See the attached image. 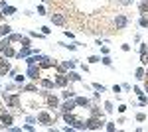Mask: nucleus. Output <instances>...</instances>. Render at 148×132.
Segmentation results:
<instances>
[{"label": "nucleus", "instance_id": "nucleus-7", "mask_svg": "<svg viewBox=\"0 0 148 132\" xmlns=\"http://www.w3.org/2000/svg\"><path fill=\"white\" fill-rule=\"evenodd\" d=\"M51 22L56 24V26H65V16H61V14H51Z\"/></svg>", "mask_w": 148, "mask_h": 132}, {"label": "nucleus", "instance_id": "nucleus-21", "mask_svg": "<svg viewBox=\"0 0 148 132\" xmlns=\"http://www.w3.org/2000/svg\"><path fill=\"white\" fill-rule=\"evenodd\" d=\"M105 110H107V112H113V103H111V101L105 103Z\"/></svg>", "mask_w": 148, "mask_h": 132}, {"label": "nucleus", "instance_id": "nucleus-19", "mask_svg": "<svg viewBox=\"0 0 148 132\" xmlns=\"http://www.w3.org/2000/svg\"><path fill=\"white\" fill-rule=\"evenodd\" d=\"M61 47H67V49H71V51H75L77 49V44H59Z\"/></svg>", "mask_w": 148, "mask_h": 132}, {"label": "nucleus", "instance_id": "nucleus-8", "mask_svg": "<svg viewBox=\"0 0 148 132\" xmlns=\"http://www.w3.org/2000/svg\"><path fill=\"white\" fill-rule=\"evenodd\" d=\"M75 103H77V107H91V101L87 97H75Z\"/></svg>", "mask_w": 148, "mask_h": 132}, {"label": "nucleus", "instance_id": "nucleus-15", "mask_svg": "<svg viewBox=\"0 0 148 132\" xmlns=\"http://www.w3.org/2000/svg\"><path fill=\"white\" fill-rule=\"evenodd\" d=\"M134 75H136V79H146V71L142 67H138L136 71H134Z\"/></svg>", "mask_w": 148, "mask_h": 132}, {"label": "nucleus", "instance_id": "nucleus-12", "mask_svg": "<svg viewBox=\"0 0 148 132\" xmlns=\"http://www.w3.org/2000/svg\"><path fill=\"white\" fill-rule=\"evenodd\" d=\"M42 87H46V89L56 87V81H51V79H42Z\"/></svg>", "mask_w": 148, "mask_h": 132}, {"label": "nucleus", "instance_id": "nucleus-24", "mask_svg": "<svg viewBox=\"0 0 148 132\" xmlns=\"http://www.w3.org/2000/svg\"><path fill=\"white\" fill-rule=\"evenodd\" d=\"M93 89H95V91H101V93L105 91V87H103L101 83H93Z\"/></svg>", "mask_w": 148, "mask_h": 132}, {"label": "nucleus", "instance_id": "nucleus-4", "mask_svg": "<svg viewBox=\"0 0 148 132\" xmlns=\"http://www.w3.org/2000/svg\"><path fill=\"white\" fill-rule=\"evenodd\" d=\"M77 109V103H75V99H65V103L61 105V112H73V110Z\"/></svg>", "mask_w": 148, "mask_h": 132}, {"label": "nucleus", "instance_id": "nucleus-6", "mask_svg": "<svg viewBox=\"0 0 148 132\" xmlns=\"http://www.w3.org/2000/svg\"><path fill=\"white\" fill-rule=\"evenodd\" d=\"M69 83V77L65 75V73H59L57 75V79H56V87H65Z\"/></svg>", "mask_w": 148, "mask_h": 132}, {"label": "nucleus", "instance_id": "nucleus-25", "mask_svg": "<svg viewBox=\"0 0 148 132\" xmlns=\"http://www.w3.org/2000/svg\"><path fill=\"white\" fill-rule=\"evenodd\" d=\"M136 120H138V122L146 120V114H144V112H138V114H136Z\"/></svg>", "mask_w": 148, "mask_h": 132}, {"label": "nucleus", "instance_id": "nucleus-14", "mask_svg": "<svg viewBox=\"0 0 148 132\" xmlns=\"http://www.w3.org/2000/svg\"><path fill=\"white\" fill-rule=\"evenodd\" d=\"M61 97H63V99H73V97H75V91H71V89H65V91L61 93Z\"/></svg>", "mask_w": 148, "mask_h": 132}, {"label": "nucleus", "instance_id": "nucleus-3", "mask_svg": "<svg viewBox=\"0 0 148 132\" xmlns=\"http://www.w3.org/2000/svg\"><path fill=\"white\" fill-rule=\"evenodd\" d=\"M26 75L32 79V81H38V79H40V65H28Z\"/></svg>", "mask_w": 148, "mask_h": 132}, {"label": "nucleus", "instance_id": "nucleus-36", "mask_svg": "<svg viewBox=\"0 0 148 132\" xmlns=\"http://www.w3.org/2000/svg\"><path fill=\"white\" fill-rule=\"evenodd\" d=\"M121 4H125V6H128V4H132V0H121Z\"/></svg>", "mask_w": 148, "mask_h": 132}, {"label": "nucleus", "instance_id": "nucleus-27", "mask_svg": "<svg viewBox=\"0 0 148 132\" xmlns=\"http://www.w3.org/2000/svg\"><path fill=\"white\" fill-rule=\"evenodd\" d=\"M36 85H26V87H22V91H36Z\"/></svg>", "mask_w": 148, "mask_h": 132}, {"label": "nucleus", "instance_id": "nucleus-13", "mask_svg": "<svg viewBox=\"0 0 148 132\" xmlns=\"http://www.w3.org/2000/svg\"><path fill=\"white\" fill-rule=\"evenodd\" d=\"M67 77H69V81H71V83H77V81H81V77L77 75V73H75V71H69Z\"/></svg>", "mask_w": 148, "mask_h": 132}, {"label": "nucleus", "instance_id": "nucleus-1", "mask_svg": "<svg viewBox=\"0 0 148 132\" xmlns=\"http://www.w3.org/2000/svg\"><path fill=\"white\" fill-rule=\"evenodd\" d=\"M103 124H105L103 116H91V118L85 120V128L87 130H99V128H103Z\"/></svg>", "mask_w": 148, "mask_h": 132}, {"label": "nucleus", "instance_id": "nucleus-35", "mask_svg": "<svg viewBox=\"0 0 148 132\" xmlns=\"http://www.w3.org/2000/svg\"><path fill=\"white\" fill-rule=\"evenodd\" d=\"M38 14H46V8L44 6H38Z\"/></svg>", "mask_w": 148, "mask_h": 132}, {"label": "nucleus", "instance_id": "nucleus-31", "mask_svg": "<svg viewBox=\"0 0 148 132\" xmlns=\"http://www.w3.org/2000/svg\"><path fill=\"white\" fill-rule=\"evenodd\" d=\"M101 53L103 55H109V47H107V45H101Z\"/></svg>", "mask_w": 148, "mask_h": 132}, {"label": "nucleus", "instance_id": "nucleus-30", "mask_svg": "<svg viewBox=\"0 0 148 132\" xmlns=\"http://www.w3.org/2000/svg\"><path fill=\"white\" fill-rule=\"evenodd\" d=\"M148 53V45H140V55Z\"/></svg>", "mask_w": 148, "mask_h": 132}, {"label": "nucleus", "instance_id": "nucleus-5", "mask_svg": "<svg viewBox=\"0 0 148 132\" xmlns=\"http://www.w3.org/2000/svg\"><path fill=\"white\" fill-rule=\"evenodd\" d=\"M38 122H42V124H51V122H53V116H49L46 110H44V112H38Z\"/></svg>", "mask_w": 148, "mask_h": 132}, {"label": "nucleus", "instance_id": "nucleus-33", "mask_svg": "<svg viewBox=\"0 0 148 132\" xmlns=\"http://www.w3.org/2000/svg\"><path fill=\"white\" fill-rule=\"evenodd\" d=\"M63 34H65V38H69V40H73V34L69 32V30H65V32H63Z\"/></svg>", "mask_w": 148, "mask_h": 132}, {"label": "nucleus", "instance_id": "nucleus-16", "mask_svg": "<svg viewBox=\"0 0 148 132\" xmlns=\"http://www.w3.org/2000/svg\"><path fill=\"white\" fill-rule=\"evenodd\" d=\"M63 67H65V69H73V67H75V61H73V59H69V61H63Z\"/></svg>", "mask_w": 148, "mask_h": 132}, {"label": "nucleus", "instance_id": "nucleus-10", "mask_svg": "<svg viewBox=\"0 0 148 132\" xmlns=\"http://www.w3.org/2000/svg\"><path fill=\"white\" fill-rule=\"evenodd\" d=\"M2 14H6V16H12V14H16V8L14 6H2Z\"/></svg>", "mask_w": 148, "mask_h": 132}, {"label": "nucleus", "instance_id": "nucleus-11", "mask_svg": "<svg viewBox=\"0 0 148 132\" xmlns=\"http://www.w3.org/2000/svg\"><path fill=\"white\" fill-rule=\"evenodd\" d=\"M10 26H8V24H4V26H0V38H2V36H10Z\"/></svg>", "mask_w": 148, "mask_h": 132}, {"label": "nucleus", "instance_id": "nucleus-2", "mask_svg": "<svg viewBox=\"0 0 148 132\" xmlns=\"http://www.w3.org/2000/svg\"><path fill=\"white\" fill-rule=\"evenodd\" d=\"M126 26H128V18H126L125 14H116V18H114V28L121 32V30H125Z\"/></svg>", "mask_w": 148, "mask_h": 132}, {"label": "nucleus", "instance_id": "nucleus-28", "mask_svg": "<svg viewBox=\"0 0 148 132\" xmlns=\"http://www.w3.org/2000/svg\"><path fill=\"white\" fill-rule=\"evenodd\" d=\"M20 44H22L24 47H30V40H28V38H22V42H20Z\"/></svg>", "mask_w": 148, "mask_h": 132}, {"label": "nucleus", "instance_id": "nucleus-20", "mask_svg": "<svg viewBox=\"0 0 148 132\" xmlns=\"http://www.w3.org/2000/svg\"><path fill=\"white\" fill-rule=\"evenodd\" d=\"M99 61H101L99 55H91V57H89V63H99Z\"/></svg>", "mask_w": 148, "mask_h": 132}, {"label": "nucleus", "instance_id": "nucleus-9", "mask_svg": "<svg viewBox=\"0 0 148 132\" xmlns=\"http://www.w3.org/2000/svg\"><path fill=\"white\" fill-rule=\"evenodd\" d=\"M0 120H2V124H4V128H8V126L12 124V114H6V112H2Z\"/></svg>", "mask_w": 148, "mask_h": 132}, {"label": "nucleus", "instance_id": "nucleus-32", "mask_svg": "<svg viewBox=\"0 0 148 132\" xmlns=\"http://www.w3.org/2000/svg\"><path fill=\"white\" fill-rule=\"evenodd\" d=\"M40 30H42V34H46V36H47V34H49V32H51V30H49V28H47V26H42V28H40Z\"/></svg>", "mask_w": 148, "mask_h": 132}, {"label": "nucleus", "instance_id": "nucleus-17", "mask_svg": "<svg viewBox=\"0 0 148 132\" xmlns=\"http://www.w3.org/2000/svg\"><path fill=\"white\" fill-rule=\"evenodd\" d=\"M140 12H142V14H146V12H148V0L140 2Z\"/></svg>", "mask_w": 148, "mask_h": 132}, {"label": "nucleus", "instance_id": "nucleus-22", "mask_svg": "<svg viewBox=\"0 0 148 132\" xmlns=\"http://www.w3.org/2000/svg\"><path fill=\"white\" fill-rule=\"evenodd\" d=\"M140 26H142V28H148V18H146V16L140 18Z\"/></svg>", "mask_w": 148, "mask_h": 132}, {"label": "nucleus", "instance_id": "nucleus-26", "mask_svg": "<svg viewBox=\"0 0 148 132\" xmlns=\"http://www.w3.org/2000/svg\"><path fill=\"white\" fill-rule=\"evenodd\" d=\"M22 128H24V130H28V132H32V130H34V124H30V122H28V124H24Z\"/></svg>", "mask_w": 148, "mask_h": 132}, {"label": "nucleus", "instance_id": "nucleus-23", "mask_svg": "<svg viewBox=\"0 0 148 132\" xmlns=\"http://www.w3.org/2000/svg\"><path fill=\"white\" fill-rule=\"evenodd\" d=\"M26 77H28V75H18V77H14V79H16V83H18V85H22Z\"/></svg>", "mask_w": 148, "mask_h": 132}, {"label": "nucleus", "instance_id": "nucleus-29", "mask_svg": "<svg viewBox=\"0 0 148 132\" xmlns=\"http://www.w3.org/2000/svg\"><path fill=\"white\" fill-rule=\"evenodd\" d=\"M105 128H107V130H111V132H113L114 128H116V126H114L113 122H107V126H105Z\"/></svg>", "mask_w": 148, "mask_h": 132}, {"label": "nucleus", "instance_id": "nucleus-34", "mask_svg": "<svg viewBox=\"0 0 148 132\" xmlns=\"http://www.w3.org/2000/svg\"><path fill=\"white\" fill-rule=\"evenodd\" d=\"M121 89H123L121 85H114V87H113V93H121Z\"/></svg>", "mask_w": 148, "mask_h": 132}, {"label": "nucleus", "instance_id": "nucleus-18", "mask_svg": "<svg viewBox=\"0 0 148 132\" xmlns=\"http://www.w3.org/2000/svg\"><path fill=\"white\" fill-rule=\"evenodd\" d=\"M101 61H103V65H107V67H111V65H113V61H111V57H109V55H105Z\"/></svg>", "mask_w": 148, "mask_h": 132}]
</instances>
